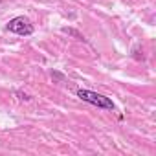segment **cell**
<instances>
[{"instance_id":"obj_1","label":"cell","mask_w":156,"mask_h":156,"mask_svg":"<svg viewBox=\"0 0 156 156\" xmlns=\"http://www.w3.org/2000/svg\"><path fill=\"white\" fill-rule=\"evenodd\" d=\"M75 94H77V98L83 99L85 103H90V105H94V107H98V108H103V110H114V108H116V105H114V101H112L110 98H107V96H103V94H98V92H94V90L79 88Z\"/></svg>"},{"instance_id":"obj_2","label":"cell","mask_w":156,"mask_h":156,"mask_svg":"<svg viewBox=\"0 0 156 156\" xmlns=\"http://www.w3.org/2000/svg\"><path fill=\"white\" fill-rule=\"evenodd\" d=\"M6 30H8V31H11V33L22 35V37H28V35H31V33L35 31V28H33L31 20H30V19H26V17H15V19H11V20L8 22Z\"/></svg>"},{"instance_id":"obj_3","label":"cell","mask_w":156,"mask_h":156,"mask_svg":"<svg viewBox=\"0 0 156 156\" xmlns=\"http://www.w3.org/2000/svg\"><path fill=\"white\" fill-rule=\"evenodd\" d=\"M62 33H68V35H72V37H75V39H79V41H85V37H83L79 31H75V30H72V28H62Z\"/></svg>"},{"instance_id":"obj_4","label":"cell","mask_w":156,"mask_h":156,"mask_svg":"<svg viewBox=\"0 0 156 156\" xmlns=\"http://www.w3.org/2000/svg\"><path fill=\"white\" fill-rule=\"evenodd\" d=\"M51 77H55V79H61V81H64V75H62V73H59V72H53V73H51Z\"/></svg>"},{"instance_id":"obj_5","label":"cell","mask_w":156,"mask_h":156,"mask_svg":"<svg viewBox=\"0 0 156 156\" xmlns=\"http://www.w3.org/2000/svg\"><path fill=\"white\" fill-rule=\"evenodd\" d=\"M17 96H20V99H24V101H30V96H26L22 92H17Z\"/></svg>"}]
</instances>
